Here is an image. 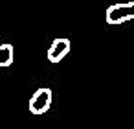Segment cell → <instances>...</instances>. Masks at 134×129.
I'll return each mask as SVG.
<instances>
[{
  "label": "cell",
  "instance_id": "cell-1",
  "mask_svg": "<svg viewBox=\"0 0 134 129\" xmlns=\"http://www.w3.org/2000/svg\"><path fill=\"white\" fill-rule=\"evenodd\" d=\"M105 19L108 24H121V22L132 20L134 19V2H121V4L108 6Z\"/></svg>",
  "mask_w": 134,
  "mask_h": 129
},
{
  "label": "cell",
  "instance_id": "cell-2",
  "mask_svg": "<svg viewBox=\"0 0 134 129\" xmlns=\"http://www.w3.org/2000/svg\"><path fill=\"white\" fill-rule=\"evenodd\" d=\"M52 105V90L48 87L37 89L35 94L30 98V112L31 114H44Z\"/></svg>",
  "mask_w": 134,
  "mask_h": 129
},
{
  "label": "cell",
  "instance_id": "cell-3",
  "mask_svg": "<svg viewBox=\"0 0 134 129\" xmlns=\"http://www.w3.org/2000/svg\"><path fill=\"white\" fill-rule=\"evenodd\" d=\"M68 52H70V39L59 37L48 48V61L50 63H59L61 59H64L68 55Z\"/></svg>",
  "mask_w": 134,
  "mask_h": 129
},
{
  "label": "cell",
  "instance_id": "cell-4",
  "mask_svg": "<svg viewBox=\"0 0 134 129\" xmlns=\"http://www.w3.org/2000/svg\"><path fill=\"white\" fill-rule=\"evenodd\" d=\"M15 59V50L11 44H0V66H9Z\"/></svg>",
  "mask_w": 134,
  "mask_h": 129
}]
</instances>
